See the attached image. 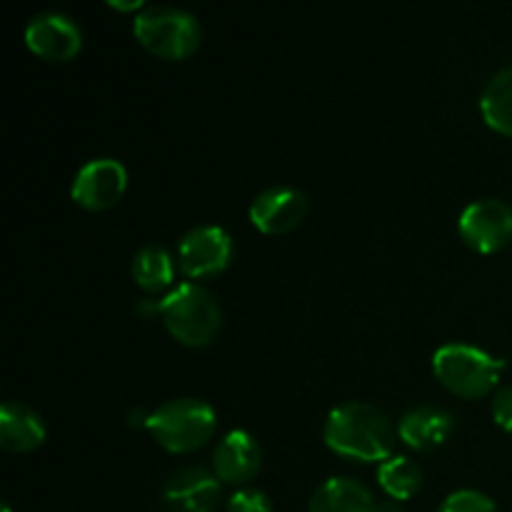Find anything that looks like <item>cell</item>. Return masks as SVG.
<instances>
[{"instance_id": "6da1fadb", "label": "cell", "mask_w": 512, "mask_h": 512, "mask_svg": "<svg viewBox=\"0 0 512 512\" xmlns=\"http://www.w3.org/2000/svg\"><path fill=\"white\" fill-rule=\"evenodd\" d=\"M323 438L333 453L363 463H383L395 448V428L388 413L363 400L335 405L325 420Z\"/></svg>"}, {"instance_id": "7a4b0ae2", "label": "cell", "mask_w": 512, "mask_h": 512, "mask_svg": "<svg viewBox=\"0 0 512 512\" xmlns=\"http://www.w3.org/2000/svg\"><path fill=\"white\" fill-rule=\"evenodd\" d=\"M158 315L173 338L185 345H208L223 325L215 295L200 283H180L158 300Z\"/></svg>"}, {"instance_id": "3957f363", "label": "cell", "mask_w": 512, "mask_h": 512, "mask_svg": "<svg viewBox=\"0 0 512 512\" xmlns=\"http://www.w3.org/2000/svg\"><path fill=\"white\" fill-rule=\"evenodd\" d=\"M505 360L470 343H445L433 355V373L460 398H483L498 385Z\"/></svg>"}, {"instance_id": "277c9868", "label": "cell", "mask_w": 512, "mask_h": 512, "mask_svg": "<svg viewBox=\"0 0 512 512\" xmlns=\"http://www.w3.org/2000/svg\"><path fill=\"white\" fill-rule=\"evenodd\" d=\"M215 425L213 405L200 398H173L145 418V428L170 453L200 448L215 433Z\"/></svg>"}, {"instance_id": "5b68a950", "label": "cell", "mask_w": 512, "mask_h": 512, "mask_svg": "<svg viewBox=\"0 0 512 512\" xmlns=\"http://www.w3.org/2000/svg\"><path fill=\"white\" fill-rule=\"evenodd\" d=\"M135 38L160 58H185L200 45L198 18L175 5H148L133 20Z\"/></svg>"}, {"instance_id": "8992f818", "label": "cell", "mask_w": 512, "mask_h": 512, "mask_svg": "<svg viewBox=\"0 0 512 512\" xmlns=\"http://www.w3.org/2000/svg\"><path fill=\"white\" fill-rule=\"evenodd\" d=\"M233 258V238L225 228L213 223L195 225L180 238L178 263L190 278H208L228 268Z\"/></svg>"}, {"instance_id": "52a82bcc", "label": "cell", "mask_w": 512, "mask_h": 512, "mask_svg": "<svg viewBox=\"0 0 512 512\" xmlns=\"http://www.w3.org/2000/svg\"><path fill=\"white\" fill-rule=\"evenodd\" d=\"M458 228L470 248L495 253L512 240V205L500 198L473 200L460 213Z\"/></svg>"}, {"instance_id": "ba28073f", "label": "cell", "mask_w": 512, "mask_h": 512, "mask_svg": "<svg viewBox=\"0 0 512 512\" xmlns=\"http://www.w3.org/2000/svg\"><path fill=\"white\" fill-rule=\"evenodd\" d=\"M220 503V480L200 465H188L170 475L160 488L163 512H215Z\"/></svg>"}, {"instance_id": "9c48e42d", "label": "cell", "mask_w": 512, "mask_h": 512, "mask_svg": "<svg viewBox=\"0 0 512 512\" xmlns=\"http://www.w3.org/2000/svg\"><path fill=\"white\" fill-rule=\"evenodd\" d=\"M128 185V170L115 158H93L75 173L70 195L78 205L103 210L118 203Z\"/></svg>"}, {"instance_id": "30bf717a", "label": "cell", "mask_w": 512, "mask_h": 512, "mask_svg": "<svg viewBox=\"0 0 512 512\" xmlns=\"http://www.w3.org/2000/svg\"><path fill=\"white\" fill-rule=\"evenodd\" d=\"M308 213V195L293 185H270L250 203V220L268 235H280L300 225Z\"/></svg>"}, {"instance_id": "8fae6325", "label": "cell", "mask_w": 512, "mask_h": 512, "mask_svg": "<svg viewBox=\"0 0 512 512\" xmlns=\"http://www.w3.org/2000/svg\"><path fill=\"white\" fill-rule=\"evenodd\" d=\"M25 43L35 55L48 60H68L83 45V33L70 15L45 10L25 25Z\"/></svg>"}, {"instance_id": "7c38bea8", "label": "cell", "mask_w": 512, "mask_h": 512, "mask_svg": "<svg viewBox=\"0 0 512 512\" xmlns=\"http://www.w3.org/2000/svg\"><path fill=\"white\" fill-rule=\"evenodd\" d=\"M263 463V450L248 430H230L213 450V473L230 485H243Z\"/></svg>"}, {"instance_id": "4fadbf2b", "label": "cell", "mask_w": 512, "mask_h": 512, "mask_svg": "<svg viewBox=\"0 0 512 512\" xmlns=\"http://www.w3.org/2000/svg\"><path fill=\"white\" fill-rule=\"evenodd\" d=\"M455 430V418L450 410L438 405H418L400 418L398 435L405 445L415 450H435L450 438Z\"/></svg>"}, {"instance_id": "5bb4252c", "label": "cell", "mask_w": 512, "mask_h": 512, "mask_svg": "<svg viewBox=\"0 0 512 512\" xmlns=\"http://www.w3.org/2000/svg\"><path fill=\"white\" fill-rule=\"evenodd\" d=\"M308 512H378V503L360 480L328 478L315 488Z\"/></svg>"}, {"instance_id": "9a60e30c", "label": "cell", "mask_w": 512, "mask_h": 512, "mask_svg": "<svg viewBox=\"0 0 512 512\" xmlns=\"http://www.w3.org/2000/svg\"><path fill=\"white\" fill-rule=\"evenodd\" d=\"M45 423L33 408L8 400L0 408V445L13 453H28L43 445Z\"/></svg>"}, {"instance_id": "2e32d148", "label": "cell", "mask_w": 512, "mask_h": 512, "mask_svg": "<svg viewBox=\"0 0 512 512\" xmlns=\"http://www.w3.org/2000/svg\"><path fill=\"white\" fill-rule=\"evenodd\" d=\"M133 278L148 293L165 290L175 278V260L168 248L158 243H148L133 255Z\"/></svg>"}, {"instance_id": "e0dca14e", "label": "cell", "mask_w": 512, "mask_h": 512, "mask_svg": "<svg viewBox=\"0 0 512 512\" xmlns=\"http://www.w3.org/2000/svg\"><path fill=\"white\" fill-rule=\"evenodd\" d=\"M480 110L490 128L512 135V65L498 70L485 83L483 95H480Z\"/></svg>"}, {"instance_id": "ac0fdd59", "label": "cell", "mask_w": 512, "mask_h": 512, "mask_svg": "<svg viewBox=\"0 0 512 512\" xmlns=\"http://www.w3.org/2000/svg\"><path fill=\"white\" fill-rule=\"evenodd\" d=\"M378 483L393 500H408L423 485V470L408 455H390L380 463Z\"/></svg>"}, {"instance_id": "d6986e66", "label": "cell", "mask_w": 512, "mask_h": 512, "mask_svg": "<svg viewBox=\"0 0 512 512\" xmlns=\"http://www.w3.org/2000/svg\"><path fill=\"white\" fill-rule=\"evenodd\" d=\"M438 512H498L495 510V503L490 495L480 493V490L463 488L450 493L448 498L443 500Z\"/></svg>"}, {"instance_id": "ffe728a7", "label": "cell", "mask_w": 512, "mask_h": 512, "mask_svg": "<svg viewBox=\"0 0 512 512\" xmlns=\"http://www.w3.org/2000/svg\"><path fill=\"white\" fill-rule=\"evenodd\" d=\"M228 512H273V500L258 488H240L228 498Z\"/></svg>"}, {"instance_id": "44dd1931", "label": "cell", "mask_w": 512, "mask_h": 512, "mask_svg": "<svg viewBox=\"0 0 512 512\" xmlns=\"http://www.w3.org/2000/svg\"><path fill=\"white\" fill-rule=\"evenodd\" d=\"M493 420L512 433V385H503L493 395Z\"/></svg>"}, {"instance_id": "7402d4cb", "label": "cell", "mask_w": 512, "mask_h": 512, "mask_svg": "<svg viewBox=\"0 0 512 512\" xmlns=\"http://www.w3.org/2000/svg\"><path fill=\"white\" fill-rule=\"evenodd\" d=\"M378 512H405V510L400 508V505H395V503H380Z\"/></svg>"}, {"instance_id": "603a6c76", "label": "cell", "mask_w": 512, "mask_h": 512, "mask_svg": "<svg viewBox=\"0 0 512 512\" xmlns=\"http://www.w3.org/2000/svg\"><path fill=\"white\" fill-rule=\"evenodd\" d=\"M3 512H10V508H8V505H5V508H3Z\"/></svg>"}]
</instances>
